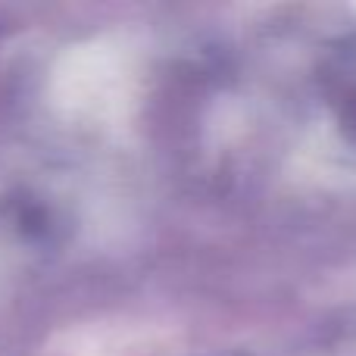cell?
Listing matches in <instances>:
<instances>
[{"instance_id": "obj_1", "label": "cell", "mask_w": 356, "mask_h": 356, "mask_svg": "<svg viewBox=\"0 0 356 356\" xmlns=\"http://www.w3.org/2000/svg\"><path fill=\"white\" fill-rule=\"evenodd\" d=\"M334 104H338V116L344 122V129L356 138V56L344 60L334 72Z\"/></svg>"}]
</instances>
